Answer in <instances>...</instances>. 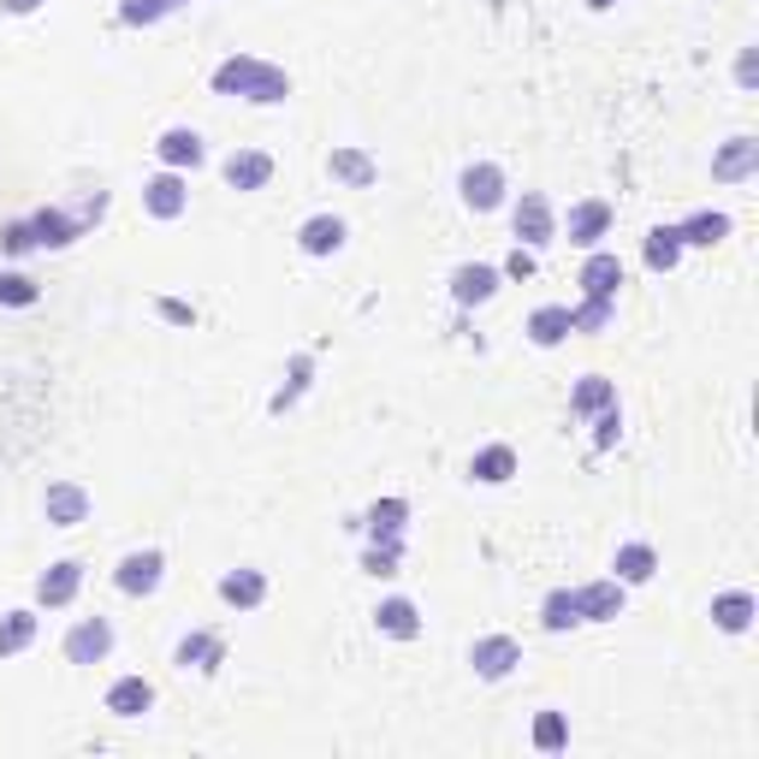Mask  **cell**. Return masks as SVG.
I'll return each mask as SVG.
<instances>
[{
  "label": "cell",
  "instance_id": "1",
  "mask_svg": "<svg viewBox=\"0 0 759 759\" xmlns=\"http://www.w3.org/2000/svg\"><path fill=\"white\" fill-rule=\"evenodd\" d=\"M214 90L220 95H249V101H261V107H273V101L291 95V78L273 72V66H261V60H249V54H237V60H226V66L214 72Z\"/></svg>",
  "mask_w": 759,
  "mask_h": 759
},
{
  "label": "cell",
  "instance_id": "2",
  "mask_svg": "<svg viewBox=\"0 0 759 759\" xmlns=\"http://www.w3.org/2000/svg\"><path fill=\"white\" fill-rule=\"evenodd\" d=\"M107 653H113V623L107 617H83V623L66 635V659L72 665H101Z\"/></svg>",
  "mask_w": 759,
  "mask_h": 759
},
{
  "label": "cell",
  "instance_id": "3",
  "mask_svg": "<svg viewBox=\"0 0 759 759\" xmlns=\"http://www.w3.org/2000/svg\"><path fill=\"white\" fill-rule=\"evenodd\" d=\"M469 665H475L487 682H499V677H511V670L523 665V647H516L511 635H480L475 653H469Z\"/></svg>",
  "mask_w": 759,
  "mask_h": 759
},
{
  "label": "cell",
  "instance_id": "4",
  "mask_svg": "<svg viewBox=\"0 0 759 759\" xmlns=\"http://www.w3.org/2000/svg\"><path fill=\"white\" fill-rule=\"evenodd\" d=\"M143 208L155 214V220H179V214L190 208V184L167 167L160 179H149V184H143Z\"/></svg>",
  "mask_w": 759,
  "mask_h": 759
},
{
  "label": "cell",
  "instance_id": "5",
  "mask_svg": "<svg viewBox=\"0 0 759 759\" xmlns=\"http://www.w3.org/2000/svg\"><path fill=\"white\" fill-rule=\"evenodd\" d=\"M516 237H523L528 249H540V244L558 237V220H552V202L546 196H523V202H516Z\"/></svg>",
  "mask_w": 759,
  "mask_h": 759
},
{
  "label": "cell",
  "instance_id": "6",
  "mask_svg": "<svg viewBox=\"0 0 759 759\" xmlns=\"http://www.w3.org/2000/svg\"><path fill=\"white\" fill-rule=\"evenodd\" d=\"M581 600V623H612L617 612H623V581L605 576V581H588V588H576Z\"/></svg>",
  "mask_w": 759,
  "mask_h": 759
},
{
  "label": "cell",
  "instance_id": "7",
  "mask_svg": "<svg viewBox=\"0 0 759 759\" xmlns=\"http://www.w3.org/2000/svg\"><path fill=\"white\" fill-rule=\"evenodd\" d=\"M160 569H167V558L160 552H131V558L119 564V593H131V600H143V593H155L160 588Z\"/></svg>",
  "mask_w": 759,
  "mask_h": 759
},
{
  "label": "cell",
  "instance_id": "8",
  "mask_svg": "<svg viewBox=\"0 0 759 759\" xmlns=\"http://www.w3.org/2000/svg\"><path fill=\"white\" fill-rule=\"evenodd\" d=\"M42 511H48V523H54V528H78L83 516H90V492L72 487V480H60V487H48Z\"/></svg>",
  "mask_w": 759,
  "mask_h": 759
},
{
  "label": "cell",
  "instance_id": "9",
  "mask_svg": "<svg viewBox=\"0 0 759 759\" xmlns=\"http://www.w3.org/2000/svg\"><path fill=\"white\" fill-rule=\"evenodd\" d=\"M463 202H469L475 214L499 208V202H504V172L492 167V160H480V167H469V172H463Z\"/></svg>",
  "mask_w": 759,
  "mask_h": 759
},
{
  "label": "cell",
  "instance_id": "10",
  "mask_svg": "<svg viewBox=\"0 0 759 759\" xmlns=\"http://www.w3.org/2000/svg\"><path fill=\"white\" fill-rule=\"evenodd\" d=\"M78 588H83V564H72V558H66V564H54L42 581H36V600H42L48 612H60V605L78 600Z\"/></svg>",
  "mask_w": 759,
  "mask_h": 759
},
{
  "label": "cell",
  "instance_id": "11",
  "mask_svg": "<svg viewBox=\"0 0 759 759\" xmlns=\"http://www.w3.org/2000/svg\"><path fill=\"white\" fill-rule=\"evenodd\" d=\"M297 244H303V256H338L345 249V220L338 214H314V220H303Z\"/></svg>",
  "mask_w": 759,
  "mask_h": 759
},
{
  "label": "cell",
  "instance_id": "12",
  "mask_svg": "<svg viewBox=\"0 0 759 759\" xmlns=\"http://www.w3.org/2000/svg\"><path fill=\"white\" fill-rule=\"evenodd\" d=\"M605 232H612V208H605V202H576V208H569V244L593 249Z\"/></svg>",
  "mask_w": 759,
  "mask_h": 759
},
{
  "label": "cell",
  "instance_id": "13",
  "mask_svg": "<svg viewBox=\"0 0 759 759\" xmlns=\"http://www.w3.org/2000/svg\"><path fill=\"white\" fill-rule=\"evenodd\" d=\"M149 706H155V689H149L143 677H119V682L107 689V712H113V718H143Z\"/></svg>",
  "mask_w": 759,
  "mask_h": 759
},
{
  "label": "cell",
  "instance_id": "14",
  "mask_svg": "<svg viewBox=\"0 0 759 759\" xmlns=\"http://www.w3.org/2000/svg\"><path fill=\"white\" fill-rule=\"evenodd\" d=\"M273 179V160L261 155V149H237L232 160H226V184L232 190H261Z\"/></svg>",
  "mask_w": 759,
  "mask_h": 759
},
{
  "label": "cell",
  "instance_id": "15",
  "mask_svg": "<svg viewBox=\"0 0 759 759\" xmlns=\"http://www.w3.org/2000/svg\"><path fill=\"white\" fill-rule=\"evenodd\" d=\"M220 600L237 605V612H256V605L268 600V576H261V569H232V576L220 581Z\"/></svg>",
  "mask_w": 759,
  "mask_h": 759
},
{
  "label": "cell",
  "instance_id": "16",
  "mask_svg": "<svg viewBox=\"0 0 759 759\" xmlns=\"http://www.w3.org/2000/svg\"><path fill=\"white\" fill-rule=\"evenodd\" d=\"M492 291H499V268H487V261H469V268L451 273V297L458 303H487Z\"/></svg>",
  "mask_w": 759,
  "mask_h": 759
},
{
  "label": "cell",
  "instance_id": "17",
  "mask_svg": "<svg viewBox=\"0 0 759 759\" xmlns=\"http://www.w3.org/2000/svg\"><path fill=\"white\" fill-rule=\"evenodd\" d=\"M712 623L724 629V635H748V623H754V593H718L712 600Z\"/></svg>",
  "mask_w": 759,
  "mask_h": 759
},
{
  "label": "cell",
  "instance_id": "18",
  "mask_svg": "<svg viewBox=\"0 0 759 759\" xmlns=\"http://www.w3.org/2000/svg\"><path fill=\"white\" fill-rule=\"evenodd\" d=\"M617 285H623V261H617V256H588V268H581V291L612 303Z\"/></svg>",
  "mask_w": 759,
  "mask_h": 759
},
{
  "label": "cell",
  "instance_id": "19",
  "mask_svg": "<svg viewBox=\"0 0 759 759\" xmlns=\"http://www.w3.org/2000/svg\"><path fill=\"white\" fill-rule=\"evenodd\" d=\"M677 232H682V244L712 249V244H724V237H730V214H712V208H706V214H694V220H682Z\"/></svg>",
  "mask_w": 759,
  "mask_h": 759
},
{
  "label": "cell",
  "instance_id": "20",
  "mask_svg": "<svg viewBox=\"0 0 759 759\" xmlns=\"http://www.w3.org/2000/svg\"><path fill=\"white\" fill-rule=\"evenodd\" d=\"M155 155L167 160L172 172H184V167H202V137H196V131H167V137L155 143Z\"/></svg>",
  "mask_w": 759,
  "mask_h": 759
},
{
  "label": "cell",
  "instance_id": "21",
  "mask_svg": "<svg viewBox=\"0 0 759 759\" xmlns=\"http://www.w3.org/2000/svg\"><path fill=\"white\" fill-rule=\"evenodd\" d=\"M617 581H623V588H635V581H653V569H659V552H653V546H641V540H635V546H617Z\"/></svg>",
  "mask_w": 759,
  "mask_h": 759
},
{
  "label": "cell",
  "instance_id": "22",
  "mask_svg": "<svg viewBox=\"0 0 759 759\" xmlns=\"http://www.w3.org/2000/svg\"><path fill=\"white\" fill-rule=\"evenodd\" d=\"M528 338H535V345H564L569 338V309H558V303H546V309H535L528 314Z\"/></svg>",
  "mask_w": 759,
  "mask_h": 759
},
{
  "label": "cell",
  "instance_id": "23",
  "mask_svg": "<svg viewBox=\"0 0 759 759\" xmlns=\"http://www.w3.org/2000/svg\"><path fill=\"white\" fill-rule=\"evenodd\" d=\"M374 623H380V635H398V641L422 635V617H415L410 600H386V605L374 612Z\"/></svg>",
  "mask_w": 759,
  "mask_h": 759
},
{
  "label": "cell",
  "instance_id": "24",
  "mask_svg": "<svg viewBox=\"0 0 759 759\" xmlns=\"http://www.w3.org/2000/svg\"><path fill=\"white\" fill-rule=\"evenodd\" d=\"M682 249H689V244H682L677 226H659V232L647 237V268H653V273H670V268L682 261Z\"/></svg>",
  "mask_w": 759,
  "mask_h": 759
},
{
  "label": "cell",
  "instance_id": "25",
  "mask_svg": "<svg viewBox=\"0 0 759 759\" xmlns=\"http://www.w3.org/2000/svg\"><path fill=\"white\" fill-rule=\"evenodd\" d=\"M30 641H36V612H7V617H0V659L24 653Z\"/></svg>",
  "mask_w": 759,
  "mask_h": 759
},
{
  "label": "cell",
  "instance_id": "26",
  "mask_svg": "<svg viewBox=\"0 0 759 759\" xmlns=\"http://www.w3.org/2000/svg\"><path fill=\"white\" fill-rule=\"evenodd\" d=\"M326 167H333V179H345V184H357V190L374 184V160L362 155V149H333V160H326Z\"/></svg>",
  "mask_w": 759,
  "mask_h": 759
},
{
  "label": "cell",
  "instance_id": "27",
  "mask_svg": "<svg viewBox=\"0 0 759 759\" xmlns=\"http://www.w3.org/2000/svg\"><path fill=\"white\" fill-rule=\"evenodd\" d=\"M220 659H226V647H220L214 635H202V629L179 641V665H184V670H214Z\"/></svg>",
  "mask_w": 759,
  "mask_h": 759
},
{
  "label": "cell",
  "instance_id": "28",
  "mask_svg": "<svg viewBox=\"0 0 759 759\" xmlns=\"http://www.w3.org/2000/svg\"><path fill=\"white\" fill-rule=\"evenodd\" d=\"M30 232H36V244H48V249H66L72 237H78V220H66V214L42 208V214L30 220Z\"/></svg>",
  "mask_w": 759,
  "mask_h": 759
},
{
  "label": "cell",
  "instance_id": "29",
  "mask_svg": "<svg viewBox=\"0 0 759 759\" xmlns=\"http://www.w3.org/2000/svg\"><path fill=\"white\" fill-rule=\"evenodd\" d=\"M754 167H759V143H748V137H742V143H730L724 155L712 160V172H718V179H748Z\"/></svg>",
  "mask_w": 759,
  "mask_h": 759
},
{
  "label": "cell",
  "instance_id": "30",
  "mask_svg": "<svg viewBox=\"0 0 759 759\" xmlns=\"http://www.w3.org/2000/svg\"><path fill=\"white\" fill-rule=\"evenodd\" d=\"M516 475V451L511 446H487L475 458V480H487V487H499V480H511Z\"/></svg>",
  "mask_w": 759,
  "mask_h": 759
},
{
  "label": "cell",
  "instance_id": "31",
  "mask_svg": "<svg viewBox=\"0 0 759 759\" xmlns=\"http://www.w3.org/2000/svg\"><path fill=\"white\" fill-rule=\"evenodd\" d=\"M403 516H410V504H403V499H386V504H374V511H369V528H374V540H403Z\"/></svg>",
  "mask_w": 759,
  "mask_h": 759
},
{
  "label": "cell",
  "instance_id": "32",
  "mask_svg": "<svg viewBox=\"0 0 759 759\" xmlns=\"http://www.w3.org/2000/svg\"><path fill=\"white\" fill-rule=\"evenodd\" d=\"M612 403H617V386H612V380L588 374V380L576 386V410H581V415H600V410H612Z\"/></svg>",
  "mask_w": 759,
  "mask_h": 759
},
{
  "label": "cell",
  "instance_id": "33",
  "mask_svg": "<svg viewBox=\"0 0 759 759\" xmlns=\"http://www.w3.org/2000/svg\"><path fill=\"white\" fill-rule=\"evenodd\" d=\"M612 326V303L605 297H581V309H569V333H605Z\"/></svg>",
  "mask_w": 759,
  "mask_h": 759
},
{
  "label": "cell",
  "instance_id": "34",
  "mask_svg": "<svg viewBox=\"0 0 759 759\" xmlns=\"http://www.w3.org/2000/svg\"><path fill=\"white\" fill-rule=\"evenodd\" d=\"M540 623H546V629H576V623H581V600L558 588L546 605H540Z\"/></svg>",
  "mask_w": 759,
  "mask_h": 759
},
{
  "label": "cell",
  "instance_id": "35",
  "mask_svg": "<svg viewBox=\"0 0 759 759\" xmlns=\"http://www.w3.org/2000/svg\"><path fill=\"white\" fill-rule=\"evenodd\" d=\"M564 742H569L564 718H558V712H540V724H535V748H540V754H558Z\"/></svg>",
  "mask_w": 759,
  "mask_h": 759
},
{
  "label": "cell",
  "instance_id": "36",
  "mask_svg": "<svg viewBox=\"0 0 759 759\" xmlns=\"http://www.w3.org/2000/svg\"><path fill=\"white\" fill-rule=\"evenodd\" d=\"M167 12H172V0H125L119 18L125 24H155V18H167Z\"/></svg>",
  "mask_w": 759,
  "mask_h": 759
},
{
  "label": "cell",
  "instance_id": "37",
  "mask_svg": "<svg viewBox=\"0 0 759 759\" xmlns=\"http://www.w3.org/2000/svg\"><path fill=\"white\" fill-rule=\"evenodd\" d=\"M0 303H12V309H30V303H36V285L24 280V273H0Z\"/></svg>",
  "mask_w": 759,
  "mask_h": 759
},
{
  "label": "cell",
  "instance_id": "38",
  "mask_svg": "<svg viewBox=\"0 0 759 759\" xmlns=\"http://www.w3.org/2000/svg\"><path fill=\"white\" fill-rule=\"evenodd\" d=\"M398 546L403 540H380V546L369 552V576H398Z\"/></svg>",
  "mask_w": 759,
  "mask_h": 759
},
{
  "label": "cell",
  "instance_id": "39",
  "mask_svg": "<svg viewBox=\"0 0 759 759\" xmlns=\"http://www.w3.org/2000/svg\"><path fill=\"white\" fill-rule=\"evenodd\" d=\"M0 249H7V256H24V249H36V232L30 226H7V232H0Z\"/></svg>",
  "mask_w": 759,
  "mask_h": 759
},
{
  "label": "cell",
  "instance_id": "40",
  "mask_svg": "<svg viewBox=\"0 0 759 759\" xmlns=\"http://www.w3.org/2000/svg\"><path fill=\"white\" fill-rule=\"evenodd\" d=\"M303 380H309V357H297V362H291V386L280 391V398H273V410H285V403L297 398V391H303Z\"/></svg>",
  "mask_w": 759,
  "mask_h": 759
},
{
  "label": "cell",
  "instance_id": "41",
  "mask_svg": "<svg viewBox=\"0 0 759 759\" xmlns=\"http://www.w3.org/2000/svg\"><path fill=\"white\" fill-rule=\"evenodd\" d=\"M593 427H600L593 439H600V446H612V439H617V427H623V422H617V403H612V410H600V422H593Z\"/></svg>",
  "mask_w": 759,
  "mask_h": 759
},
{
  "label": "cell",
  "instance_id": "42",
  "mask_svg": "<svg viewBox=\"0 0 759 759\" xmlns=\"http://www.w3.org/2000/svg\"><path fill=\"white\" fill-rule=\"evenodd\" d=\"M504 273H511V280H528V273H535V256H528V249H516V256L504 261Z\"/></svg>",
  "mask_w": 759,
  "mask_h": 759
},
{
  "label": "cell",
  "instance_id": "43",
  "mask_svg": "<svg viewBox=\"0 0 759 759\" xmlns=\"http://www.w3.org/2000/svg\"><path fill=\"white\" fill-rule=\"evenodd\" d=\"M160 314H167V321H179V326H190V309H184V303H160Z\"/></svg>",
  "mask_w": 759,
  "mask_h": 759
},
{
  "label": "cell",
  "instance_id": "44",
  "mask_svg": "<svg viewBox=\"0 0 759 759\" xmlns=\"http://www.w3.org/2000/svg\"><path fill=\"white\" fill-rule=\"evenodd\" d=\"M0 7H7L12 18H24V12H36V7H42V0H0Z\"/></svg>",
  "mask_w": 759,
  "mask_h": 759
},
{
  "label": "cell",
  "instance_id": "45",
  "mask_svg": "<svg viewBox=\"0 0 759 759\" xmlns=\"http://www.w3.org/2000/svg\"><path fill=\"white\" fill-rule=\"evenodd\" d=\"M588 7H593V12H605V7H617V0H588Z\"/></svg>",
  "mask_w": 759,
  "mask_h": 759
},
{
  "label": "cell",
  "instance_id": "46",
  "mask_svg": "<svg viewBox=\"0 0 759 759\" xmlns=\"http://www.w3.org/2000/svg\"><path fill=\"white\" fill-rule=\"evenodd\" d=\"M172 7H179V0H172Z\"/></svg>",
  "mask_w": 759,
  "mask_h": 759
}]
</instances>
